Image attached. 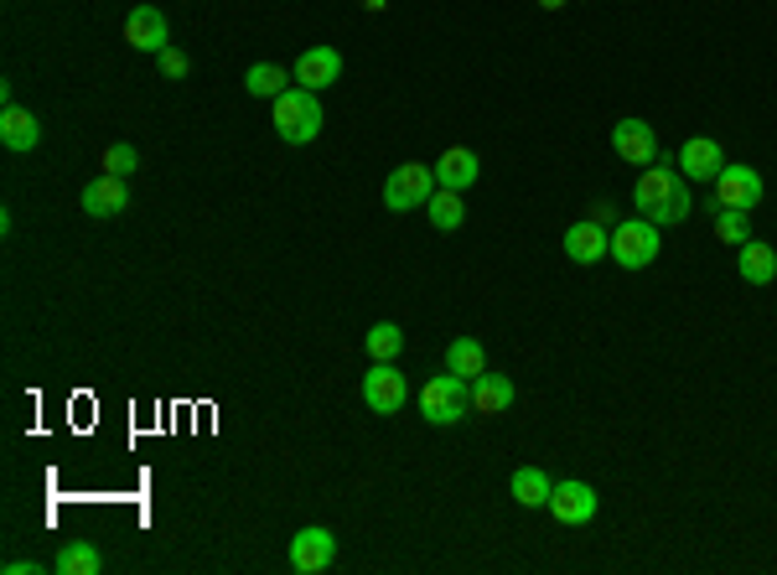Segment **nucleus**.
Returning a JSON list of instances; mask_svg holds the SVG:
<instances>
[{"label": "nucleus", "mask_w": 777, "mask_h": 575, "mask_svg": "<svg viewBox=\"0 0 777 575\" xmlns=\"http://www.w3.org/2000/svg\"><path fill=\"white\" fill-rule=\"evenodd\" d=\"M467 410H472V378H457L451 368L420 389V415L431 420V425H461Z\"/></svg>", "instance_id": "nucleus-3"}, {"label": "nucleus", "mask_w": 777, "mask_h": 575, "mask_svg": "<svg viewBox=\"0 0 777 575\" xmlns=\"http://www.w3.org/2000/svg\"><path fill=\"white\" fill-rule=\"evenodd\" d=\"M508 493H514V503H523V508H550L555 482H550V472H544V467H518L514 482H508Z\"/></svg>", "instance_id": "nucleus-20"}, {"label": "nucleus", "mask_w": 777, "mask_h": 575, "mask_svg": "<svg viewBox=\"0 0 777 575\" xmlns=\"http://www.w3.org/2000/svg\"><path fill=\"white\" fill-rule=\"evenodd\" d=\"M425 213H431V223H436L440 234H451V228H461V219H467V202H461V192H451V187H436L431 202H425Z\"/></svg>", "instance_id": "nucleus-23"}, {"label": "nucleus", "mask_w": 777, "mask_h": 575, "mask_svg": "<svg viewBox=\"0 0 777 575\" xmlns=\"http://www.w3.org/2000/svg\"><path fill=\"white\" fill-rule=\"evenodd\" d=\"M37 560H5V575H37Z\"/></svg>", "instance_id": "nucleus-29"}, {"label": "nucleus", "mask_w": 777, "mask_h": 575, "mask_svg": "<svg viewBox=\"0 0 777 575\" xmlns=\"http://www.w3.org/2000/svg\"><path fill=\"white\" fill-rule=\"evenodd\" d=\"M716 238L720 244H731V249H741V244L752 238V219H746V208H716Z\"/></svg>", "instance_id": "nucleus-26"}, {"label": "nucleus", "mask_w": 777, "mask_h": 575, "mask_svg": "<svg viewBox=\"0 0 777 575\" xmlns=\"http://www.w3.org/2000/svg\"><path fill=\"white\" fill-rule=\"evenodd\" d=\"M125 42H130L136 52H161V47H172V42H166V16H161L156 5H136V11L125 16Z\"/></svg>", "instance_id": "nucleus-16"}, {"label": "nucleus", "mask_w": 777, "mask_h": 575, "mask_svg": "<svg viewBox=\"0 0 777 575\" xmlns=\"http://www.w3.org/2000/svg\"><path fill=\"white\" fill-rule=\"evenodd\" d=\"M446 368L457 378H482L487 374V353H482L478 338H457L451 348H446Z\"/></svg>", "instance_id": "nucleus-21"}, {"label": "nucleus", "mask_w": 777, "mask_h": 575, "mask_svg": "<svg viewBox=\"0 0 777 575\" xmlns=\"http://www.w3.org/2000/svg\"><path fill=\"white\" fill-rule=\"evenodd\" d=\"M658 249H663V244H658V223L643 219V213L612 228V259H617L622 270H648L658 259Z\"/></svg>", "instance_id": "nucleus-5"}, {"label": "nucleus", "mask_w": 777, "mask_h": 575, "mask_svg": "<svg viewBox=\"0 0 777 575\" xmlns=\"http://www.w3.org/2000/svg\"><path fill=\"white\" fill-rule=\"evenodd\" d=\"M338 560V539H332V529H301L296 539H291V571L301 575H321L327 565Z\"/></svg>", "instance_id": "nucleus-8"}, {"label": "nucleus", "mask_w": 777, "mask_h": 575, "mask_svg": "<svg viewBox=\"0 0 777 575\" xmlns=\"http://www.w3.org/2000/svg\"><path fill=\"white\" fill-rule=\"evenodd\" d=\"M291 79H296L301 89H311V94L332 89V83L342 79V52L338 47H306L296 58V68H291Z\"/></svg>", "instance_id": "nucleus-10"}, {"label": "nucleus", "mask_w": 777, "mask_h": 575, "mask_svg": "<svg viewBox=\"0 0 777 575\" xmlns=\"http://www.w3.org/2000/svg\"><path fill=\"white\" fill-rule=\"evenodd\" d=\"M539 5H544V11H560V5H565V0H539Z\"/></svg>", "instance_id": "nucleus-31"}, {"label": "nucleus", "mask_w": 777, "mask_h": 575, "mask_svg": "<svg viewBox=\"0 0 777 575\" xmlns=\"http://www.w3.org/2000/svg\"><path fill=\"white\" fill-rule=\"evenodd\" d=\"M514 399H518V389H514V378H508V374L472 378V410H478V415H503Z\"/></svg>", "instance_id": "nucleus-18"}, {"label": "nucleus", "mask_w": 777, "mask_h": 575, "mask_svg": "<svg viewBox=\"0 0 777 575\" xmlns=\"http://www.w3.org/2000/svg\"><path fill=\"white\" fill-rule=\"evenodd\" d=\"M565 255L576 259V265H601V259L612 255V234L597 219H580L565 228Z\"/></svg>", "instance_id": "nucleus-13"}, {"label": "nucleus", "mask_w": 777, "mask_h": 575, "mask_svg": "<svg viewBox=\"0 0 777 575\" xmlns=\"http://www.w3.org/2000/svg\"><path fill=\"white\" fill-rule=\"evenodd\" d=\"M363 404L374 415H399L404 410V374H399L395 363H374L363 374Z\"/></svg>", "instance_id": "nucleus-6"}, {"label": "nucleus", "mask_w": 777, "mask_h": 575, "mask_svg": "<svg viewBox=\"0 0 777 575\" xmlns=\"http://www.w3.org/2000/svg\"><path fill=\"white\" fill-rule=\"evenodd\" d=\"M136 166H140L136 145H125V140H115V145H109V151H104V172H109V177H130V172H136Z\"/></svg>", "instance_id": "nucleus-27"}, {"label": "nucleus", "mask_w": 777, "mask_h": 575, "mask_svg": "<svg viewBox=\"0 0 777 575\" xmlns=\"http://www.w3.org/2000/svg\"><path fill=\"white\" fill-rule=\"evenodd\" d=\"M244 89H249L255 99H280V94L291 89V73H285L280 62H255V68L244 73Z\"/></svg>", "instance_id": "nucleus-22"}, {"label": "nucleus", "mask_w": 777, "mask_h": 575, "mask_svg": "<svg viewBox=\"0 0 777 575\" xmlns=\"http://www.w3.org/2000/svg\"><path fill=\"white\" fill-rule=\"evenodd\" d=\"M737 275L746 285H773L777 280V249L773 244H762V238H746L737 249Z\"/></svg>", "instance_id": "nucleus-17"}, {"label": "nucleus", "mask_w": 777, "mask_h": 575, "mask_svg": "<svg viewBox=\"0 0 777 575\" xmlns=\"http://www.w3.org/2000/svg\"><path fill=\"white\" fill-rule=\"evenodd\" d=\"M37 140H42V125L32 109H16V104L0 109V145H5V151H32Z\"/></svg>", "instance_id": "nucleus-19"}, {"label": "nucleus", "mask_w": 777, "mask_h": 575, "mask_svg": "<svg viewBox=\"0 0 777 575\" xmlns=\"http://www.w3.org/2000/svg\"><path fill=\"white\" fill-rule=\"evenodd\" d=\"M762 202V172L757 166H720V177H716V208H757Z\"/></svg>", "instance_id": "nucleus-7"}, {"label": "nucleus", "mask_w": 777, "mask_h": 575, "mask_svg": "<svg viewBox=\"0 0 777 575\" xmlns=\"http://www.w3.org/2000/svg\"><path fill=\"white\" fill-rule=\"evenodd\" d=\"M591 219H597L601 228H607V223H612V228H617V219H612V202H591Z\"/></svg>", "instance_id": "nucleus-30"}, {"label": "nucleus", "mask_w": 777, "mask_h": 575, "mask_svg": "<svg viewBox=\"0 0 777 575\" xmlns=\"http://www.w3.org/2000/svg\"><path fill=\"white\" fill-rule=\"evenodd\" d=\"M363 353L374 357V363H395V357L404 353V332H399L395 321H379V327L363 332Z\"/></svg>", "instance_id": "nucleus-24"}, {"label": "nucleus", "mask_w": 777, "mask_h": 575, "mask_svg": "<svg viewBox=\"0 0 777 575\" xmlns=\"http://www.w3.org/2000/svg\"><path fill=\"white\" fill-rule=\"evenodd\" d=\"M674 166H679V177L684 181H716L720 166H726V151H720V140L695 136V140H684V145H679Z\"/></svg>", "instance_id": "nucleus-11"}, {"label": "nucleus", "mask_w": 777, "mask_h": 575, "mask_svg": "<svg viewBox=\"0 0 777 575\" xmlns=\"http://www.w3.org/2000/svg\"><path fill=\"white\" fill-rule=\"evenodd\" d=\"M321 125H327V119H321V99L311 89L296 83V89H285L275 99V130L285 145H311V140L321 136Z\"/></svg>", "instance_id": "nucleus-2"}, {"label": "nucleus", "mask_w": 777, "mask_h": 575, "mask_svg": "<svg viewBox=\"0 0 777 575\" xmlns=\"http://www.w3.org/2000/svg\"><path fill=\"white\" fill-rule=\"evenodd\" d=\"M633 202H638L643 219H654L658 228H669V223H684V219H690V208H695V192H690V181L679 177L674 161L658 156L654 166H643L638 187H633Z\"/></svg>", "instance_id": "nucleus-1"}, {"label": "nucleus", "mask_w": 777, "mask_h": 575, "mask_svg": "<svg viewBox=\"0 0 777 575\" xmlns=\"http://www.w3.org/2000/svg\"><path fill=\"white\" fill-rule=\"evenodd\" d=\"M125 208H130V192H125V177H94L83 187V213L89 219H120Z\"/></svg>", "instance_id": "nucleus-14"}, {"label": "nucleus", "mask_w": 777, "mask_h": 575, "mask_svg": "<svg viewBox=\"0 0 777 575\" xmlns=\"http://www.w3.org/2000/svg\"><path fill=\"white\" fill-rule=\"evenodd\" d=\"M478 177H482V161H478V151H472V145H446V151H440V161H436V181H440V187L467 192Z\"/></svg>", "instance_id": "nucleus-15"}, {"label": "nucleus", "mask_w": 777, "mask_h": 575, "mask_svg": "<svg viewBox=\"0 0 777 575\" xmlns=\"http://www.w3.org/2000/svg\"><path fill=\"white\" fill-rule=\"evenodd\" d=\"M104 571V555L89 544V539H73V544H62L58 555V575H99Z\"/></svg>", "instance_id": "nucleus-25"}, {"label": "nucleus", "mask_w": 777, "mask_h": 575, "mask_svg": "<svg viewBox=\"0 0 777 575\" xmlns=\"http://www.w3.org/2000/svg\"><path fill=\"white\" fill-rule=\"evenodd\" d=\"M156 62H161V73H166V79H187V73H192V62H187V52H177V47H161V52H156Z\"/></svg>", "instance_id": "nucleus-28"}, {"label": "nucleus", "mask_w": 777, "mask_h": 575, "mask_svg": "<svg viewBox=\"0 0 777 575\" xmlns=\"http://www.w3.org/2000/svg\"><path fill=\"white\" fill-rule=\"evenodd\" d=\"M436 187H440L436 166H425V161H404V166H395V172H389V181H384V208H389V213L425 208Z\"/></svg>", "instance_id": "nucleus-4"}, {"label": "nucleus", "mask_w": 777, "mask_h": 575, "mask_svg": "<svg viewBox=\"0 0 777 575\" xmlns=\"http://www.w3.org/2000/svg\"><path fill=\"white\" fill-rule=\"evenodd\" d=\"M550 514H555L560 524H591V518H597V488H591V482H555Z\"/></svg>", "instance_id": "nucleus-12"}, {"label": "nucleus", "mask_w": 777, "mask_h": 575, "mask_svg": "<svg viewBox=\"0 0 777 575\" xmlns=\"http://www.w3.org/2000/svg\"><path fill=\"white\" fill-rule=\"evenodd\" d=\"M612 151H617L627 166H654L658 161V136L648 119H617L612 125Z\"/></svg>", "instance_id": "nucleus-9"}]
</instances>
